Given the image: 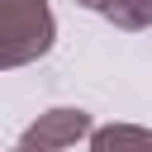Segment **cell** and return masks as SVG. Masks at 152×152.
<instances>
[{"mask_svg": "<svg viewBox=\"0 0 152 152\" xmlns=\"http://www.w3.org/2000/svg\"><path fill=\"white\" fill-rule=\"evenodd\" d=\"M57 38L48 0H0V66L38 62Z\"/></svg>", "mask_w": 152, "mask_h": 152, "instance_id": "6da1fadb", "label": "cell"}, {"mask_svg": "<svg viewBox=\"0 0 152 152\" xmlns=\"http://www.w3.org/2000/svg\"><path fill=\"white\" fill-rule=\"evenodd\" d=\"M86 133H90V114L86 109H71V104H57V109L38 114L24 128V142L28 147H43V152H62V147H71Z\"/></svg>", "mask_w": 152, "mask_h": 152, "instance_id": "7a4b0ae2", "label": "cell"}, {"mask_svg": "<svg viewBox=\"0 0 152 152\" xmlns=\"http://www.w3.org/2000/svg\"><path fill=\"white\" fill-rule=\"evenodd\" d=\"M90 152H152V128L138 124H104L90 133Z\"/></svg>", "mask_w": 152, "mask_h": 152, "instance_id": "3957f363", "label": "cell"}, {"mask_svg": "<svg viewBox=\"0 0 152 152\" xmlns=\"http://www.w3.org/2000/svg\"><path fill=\"white\" fill-rule=\"evenodd\" d=\"M100 14H104L114 28L138 33V28H147V24H152V0H104V5H100Z\"/></svg>", "mask_w": 152, "mask_h": 152, "instance_id": "277c9868", "label": "cell"}, {"mask_svg": "<svg viewBox=\"0 0 152 152\" xmlns=\"http://www.w3.org/2000/svg\"><path fill=\"white\" fill-rule=\"evenodd\" d=\"M14 152H43V147H28V142H19V147H14Z\"/></svg>", "mask_w": 152, "mask_h": 152, "instance_id": "5b68a950", "label": "cell"}]
</instances>
